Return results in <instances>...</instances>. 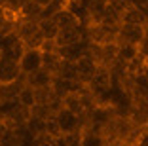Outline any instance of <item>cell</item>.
<instances>
[{
	"instance_id": "obj_1",
	"label": "cell",
	"mask_w": 148,
	"mask_h": 146,
	"mask_svg": "<svg viewBox=\"0 0 148 146\" xmlns=\"http://www.w3.org/2000/svg\"><path fill=\"white\" fill-rule=\"evenodd\" d=\"M15 34L21 40L25 47H42L44 36L38 29V21H25V19H17L15 23Z\"/></svg>"
},
{
	"instance_id": "obj_2",
	"label": "cell",
	"mask_w": 148,
	"mask_h": 146,
	"mask_svg": "<svg viewBox=\"0 0 148 146\" xmlns=\"http://www.w3.org/2000/svg\"><path fill=\"white\" fill-rule=\"evenodd\" d=\"M53 118H55L57 125H59L61 137L63 135H70V133H78V131H82V127H84V120H80L76 114H72L70 110H66L65 106L59 108Z\"/></svg>"
},
{
	"instance_id": "obj_3",
	"label": "cell",
	"mask_w": 148,
	"mask_h": 146,
	"mask_svg": "<svg viewBox=\"0 0 148 146\" xmlns=\"http://www.w3.org/2000/svg\"><path fill=\"white\" fill-rule=\"evenodd\" d=\"M17 64L23 76L34 74L36 70L42 69V49L40 47H25V51H23L21 59L17 61Z\"/></svg>"
},
{
	"instance_id": "obj_4",
	"label": "cell",
	"mask_w": 148,
	"mask_h": 146,
	"mask_svg": "<svg viewBox=\"0 0 148 146\" xmlns=\"http://www.w3.org/2000/svg\"><path fill=\"white\" fill-rule=\"evenodd\" d=\"M144 36H146V27L122 23V25H120V29H118L116 42L131 44V46H140V42L144 40Z\"/></svg>"
},
{
	"instance_id": "obj_5",
	"label": "cell",
	"mask_w": 148,
	"mask_h": 146,
	"mask_svg": "<svg viewBox=\"0 0 148 146\" xmlns=\"http://www.w3.org/2000/svg\"><path fill=\"white\" fill-rule=\"evenodd\" d=\"M86 38V30L82 25L76 27H66V29H59L55 36V46L57 47H66V46H74V44L84 42Z\"/></svg>"
},
{
	"instance_id": "obj_6",
	"label": "cell",
	"mask_w": 148,
	"mask_h": 146,
	"mask_svg": "<svg viewBox=\"0 0 148 146\" xmlns=\"http://www.w3.org/2000/svg\"><path fill=\"white\" fill-rule=\"evenodd\" d=\"M74 64H76V80H78L80 84H84V86H87L89 80L95 76V70H97L99 64L95 63V59H93L89 53L78 57V59L74 61Z\"/></svg>"
},
{
	"instance_id": "obj_7",
	"label": "cell",
	"mask_w": 148,
	"mask_h": 146,
	"mask_svg": "<svg viewBox=\"0 0 148 146\" xmlns=\"http://www.w3.org/2000/svg\"><path fill=\"white\" fill-rule=\"evenodd\" d=\"M19 78H23L21 70H19V64L15 61L8 59V57L0 55V86L17 82Z\"/></svg>"
},
{
	"instance_id": "obj_8",
	"label": "cell",
	"mask_w": 148,
	"mask_h": 146,
	"mask_svg": "<svg viewBox=\"0 0 148 146\" xmlns=\"http://www.w3.org/2000/svg\"><path fill=\"white\" fill-rule=\"evenodd\" d=\"M139 55H140V53H139V46H131V44L116 42V63L127 66L131 61H135Z\"/></svg>"
},
{
	"instance_id": "obj_9",
	"label": "cell",
	"mask_w": 148,
	"mask_h": 146,
	"mask_svg": "<svg viewBox=\"0 0 148 146\" xmlns=\"http://www.w3.org/2000/svg\"><path fill=\"white\" fill-rule=\"evenodd\" d=\"M51 80H53V74L48 72L46 69H40V70H36L34 74H29V76H25V84H27V86H31L32 89L49 87V86H51Z\"/></svg>"
},
{
	"instance_id": "obj_10",
	"label": "cell",
	"mask_w": 148,
	"mask_h": 146,
	"mask_svg": "<svg viewBox=\"0 0 148 146\" xmlns=\"http://www.w3.org/2000/svg\"><path fill=\"white\" fill-rule=\"evenodd\" d=\"M80 146H108V141L99 131L84 127L80 131Z\"/></svg>"
},
{
	"instance_id": "obj_11",
	"label": "cell",
	"mask_w": 148,
	"mask_h": 146,
	"mask_svg": "<svg viewBox=\"0 0 148 146\" xmlns=\"http://www.w3.org/2000/svg\"><path fill=\"white\" fill-rule=\"evenodd\" d=\"M40 15H42V6H38L32 0H25V4L19 8L17 17L25 19V21H38Z\"/></svg>"
},
{
	"instance_id": "obj_12",
	"label": "cell",
	"mask_w": 148,
	"mask_h": 146,
	"mask_svg": "<svg viewBox=\"0 0 148 146\" xmlns=\"http://www.w3.org/2000/svg\"><path fill=\"white\" fill-rule=\"evenodd\" d=\"M53 21L57 23V27L59 29H66V27H76V25H82L80 23V19L74 15L72 12H70L69 8H63L59 10V12L53 15Z\"/></svg>"
},
{
	"instance_id": "obj_13",
	"label": "cell",
	"mask_w": 148,
	"mask_h": 146,
	"mask_svg": "<svg viewBox=\"0 0 148 146\" xmlns=\"http://www.w3.org/2000/svg\"><path fill=\"white\" fill-rule=\"evenodd\" d=\"M38 29L44 36V42H55V36L59 32V27L53 21V17L48 19H38Z\"/></svg>"
},
{
	"instance_id": "obj_14",
	"label": "cell",
	"mask_w": 148,
	"mask_h": 146,
	"mask_svg": "<svg viewBox=\"0 0 148 146\" xmlns=\"http://www.w3.org/2000/svg\"><path fill=\"white\" fill-rule=\"evenodd\" d=\"M120 19H122V23H127V25H143V27H146V19H144L143 12L137 10V8H133V6H127V8L122 12Z\"/></svg>"
},
{
	"instance_id": "obj_15",
	"label": "cell",
	"mask_w": 148,
	"mask_h": 146,
	"mask_svg": "<svg viewBox=\"0 0 148 146\" xmlns=\"http://www.w3.org/2000/svg\"><path fill=\"white\" fill-rule=\"evenodd\" d=\"M17 101H19V104L21 106H25V108H32L36 104V95H34V89H32L31 86H23L21 87V91H19V95H17Z\"/></svg>"
},
{
	"instance_id": "obj_16",
	"label": "cell",
	"mask_w": 148,
	"mask_h": 146,
	"mask_svg": "<svg viewBox=\"0 0 148 146\" xmlns=\"http://www.w3.org/2000/svg\"><path fill=\"white\" fill-rule=\"evenodd\" d=\"M55 76H61L65 80H76V64H74V61L61 59V64H59V70H57Z\"/></svg>"
},
{
	"instance_id": "obj_17",
	"label": "cell",
	"mask_w": 148,
	"mask_h": 146,
	"mask_svg": "<svg viewBox=\"0 0 148 146\" xmlns=\"http://www.w3.org/2000/svg\"><path fill=\"white\" fill-rule=\"evenodd\" d=\"M15 23H17V17H13V15H10L8 12H4V10L0 8V32L6 29H13L15 27Z\"/></svg>"
},
{
	"instance_id": "obj_18",
	"label": "cell",
	"mask_w": 148,
	"mask_h": 146,
	"mask_svg": "<svg viewBox=\"0 0 148 146\" xmlns=\"http://www.w3.org/2000/svg\"><path fill=\"white\" fill-rule=\"evenodd\" d=\"M106 6L112 8L114 12H118L120 15H122V12L129 6V0H106Z\"/></svg>"
},
{
	"instance_id": "obj_19",
	"label": "cell",
	"mask_w": 148,
	"mask_h": 146,
	"mask_svg": "<svg viewBox=\"0 0 148 146\" xmlns=\"http://www.w3.org/2000/svg\"><path fill=\"white\" fill-rule=\"evenodd\" d=\"M135 146H148V133L146 131H140V135L135 141Z\"/></svg>"
},
{
	"instance_id": "obj_20",
	"label": "cell",
	"mask_w": 148,
	"mask_h": 146,
	"mask_svg": "<svg viewBox=\"0 0 148 146\" xmlns=\"http://www.w3.org/2000/svg\"><path fill=\"white\" fill-rule=\"evenodd\" d=\"M146 4H148V0H129V6H133L137 10H143Z\"/></svg>"
},
{
	"instance_id": "obj_21",
	"label": "cell",
	"mask_w": 148,
	"mask_h": 146,
	"mask_svg": "<svg viewBox=\"0 0 148 146\" xmlns=\"http://www.w3.org/2000/svg\"><path fill=\"white\" fill-rule=\"evenodd\" d=\"M6 131H8V125L4 123V120H0V141H2V137L6 135Z\"/></svg>"
},
{
	"instance_id": "obj_22",
	"label": "cell",
	"mask_w": 148,
	"mask_h": 146,
	"mask_svg": "<svg viewBox=\"0 0 148 146\" xmlns=\"http://www.w3.org/2000/svg\"><path fill=\"white\" fill-rule=\"evenodd\" d=\"M140 74H143V76H144V78H146V80H148V63H146V61H144L143 69H140Z\"/></svg>"
},
{
	"instance_id": "obj_23",
	"label": "cell",
	"mask_w": 148,
	"mask_h": 146,
	"mask_svg": "<svg viewBox=\"0 0 148 146\" xmlns=\"http://www.w3.org/2000/svg\"><path fill=\"white\" fill-rule=\"evenodd\" d=\"M32 2H36L38 6H42V8H46V6H48L49 2H51V0H32Z\"/></svg>"
},
{
	"instance_id": "obj_24",
	"label": "cell",
	"mask_w": 148,
	"mask_h": 146,
	"mask_svg": "<svg viewBox=\"0 0 148 146\" xmlns=\"http://www.w3.org/2000/svg\"><path fill=\"white\" fill-rule=\"evenodd\" d=\"M140 12H143V15H144V19H146V23H148V4L144 6L143 10H140Z\"/></svg>"
},
{
	"instance_id": "obj_25",
	"label": "cell",
	"mask_w": 148,
	"mask_h": 146,
	"mask_svg": "<svg viewBox=\"0 0 148 146\" xmlns=\"http://www.w3.org/2000/svg\"><path fill=\"white\" fill-rule=\"evenodd\" d=\"M91 2H99V4H106V0H91Z\"/></svg>"
},
{
	"instance_id": "obj_26",
	"label": "cell",
	"mask_w": 148,
	"mask_h": 146,
	"mask_svg": "<svg viewBox=\"0 0 148 146\" xmlns=\"http://www.w3.org/2000/svg\"><path fill=\"white\" fill-rule=\"evenodd\" d=\"M143 131H146V133H148V121H146V123H144V127H143Z\"/></svg>"
}]
</instances>
